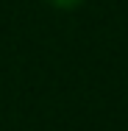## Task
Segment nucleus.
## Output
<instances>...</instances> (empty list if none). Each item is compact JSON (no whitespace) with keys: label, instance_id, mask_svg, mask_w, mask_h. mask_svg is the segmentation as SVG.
Listing matches in <instances>:
<instances>
[{"label":"nucleus","instance_id":"f257e3e1","mask_svg":"<svg viewBox=\"0 0 128 131\" xmlns=\"http://www.w3.org/2000/svg\"><path fill=\"white\" fill-rule=\"evenodd\" d=\"M53 6H59V8H75V6H81L84 0H50Z\"/></svg>","mask_w":128,"mask_h":131}]
</instances>
